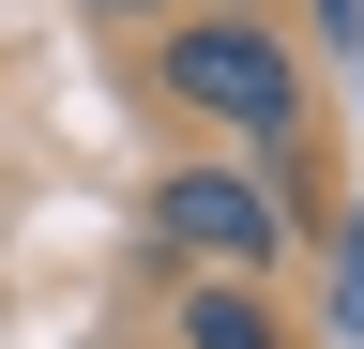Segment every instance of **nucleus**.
Instances as JSON below:
<instances>
[{
  "label": "nucleus",
  "mask_w": 364,
  "mask_h": 349,
  "mask_svg": "<svg viewBox=\"0 0 364 349\" xmlns=\"http://www.w3.org/2000/svg\"><path fill=\"white\" fill-rule=\"evenodd\" d=\"M152 107H167V122H213L243 167L289 183V152L318 137V61H304L273 16H167V31H152Z\"/></svg>",
  "instance_id": "f257e3e1"
},
{
  "label": "nucleus",
  "mask_w": 364,
  "mask_h": 349,
  "mask_svg": "<svg viewBox=\"0 0 364 349\" xmlns=\"http://www.w3.org/2000/svg\"><path fill=\"white\" fill-rule=\"evenodd\" d=\"M289 183H273V167H243V152H182L167 183H152V243L182 258V274H273V258H289Z\"/></svg>",
  "instance_id": "f03ea898"
},
{
  "label": "nucleus",
  "mask_w": 364,
  "mask_h": 349,
  "mask_svg": "<svg viewBox=\"0 0 364 349\" xmlns=\"http://www.w3.org/2000/svg\"><path fill=\"white\" fill-rule=\"evenodd\" d=\"M182 16H258V0H182Z\"/></svg>",
  "instance_id": "39448f33"
},
{
  "label": "nucleus",
  "mask_w": 364,
  "mask_h": 349,
  "mask_svg": "<svg viewBox=\"0 0 364 349\" xmlns=\"http://www.w3.org/2000/svg\"><path fill=\"white\" fill-rule=\"evenodd\" d=\"M167 334H182V349H289V319H273V289H243V274H182Z\"/></svg>",
  "instance_id": "7ed1b4c3"
},
{
  "label": "nucleus",
  "mask_w": 364,
  "mask_h": 349,
  "mask_svg": "<svg viewBox=\"0 0 364 349\" xmlns=\"http://www.w3.org/2000/svg\"><path fill=\"white\" fill-rule=\"evenodd\" d=\"M91 16H107V31H167L182 0H91Z\"/></svg>",
  "instance_id": "20e7f679"
}]
</instances>
